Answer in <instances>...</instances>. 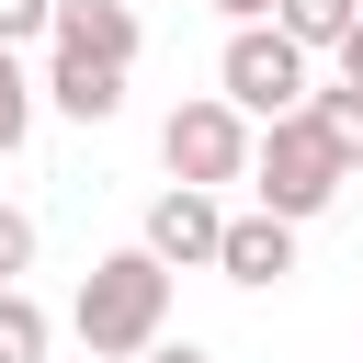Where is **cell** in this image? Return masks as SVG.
<instances>
[{"instance_id":"obj_14","label":"cell","mask_w":363,"mask_h":363,"mask_svg":"<svg viewBox=\"0 0 363 363\" xmlns=\"http://www.w3.org/2000/svg\"><path fill=\"white\" fill-rule=\"evenodd\" d=\"M57 34V0H0V45H45Z\"/></svg>"},{"instance_id":"obj_17","label":"cell","mask_w":363,"mask_h":363,"mask_svg":"<svg viewBox=\"0 0 363 363\" xmlns=\"http://www.w3.org/2000/svg\"><path fill=\"white\" fill-rule=\"evenodd\" d=\"M216 11H227V23H272V0H216Z\"/></svg>"},{"instance_id":"obj_3","label":"cell","mask_w":363,"mask_h":363,"mask_svg":"<svg viewBox=\"0 0 363 363\" xmlns=\"http://www.w3.org/2000/svg\"><path fill=\"white\" fill-rule=\"evenodd\" d=\"M306 57H318V45H306V34H284V23H227L216 91H227L238 113H261V125H272V113H295V102L318 91V79H306Z\"/></svg>"},{"instance_id":"obj_11","label":"cell","mask_w":363,"mask_h":363,"mask_svg":"<svg viewBox=\"0 0 363 363\" xmlns=\"http://www.w3.org/2000/svg\"><path fill=\"white\" fill-rule=\"evenodd\" d=\"M272 23H284V34H306V45H340V34L363 23V0H272Z\"/></svg>"},{"instance_id":"obj_2","label":"cell","mask_w":363,"mask_h":363,"mask_svg":"<svg viewBox=\"0 0 363 363\" xmlns=\"http://www.w3.org/2000/svg\"><path fill=\"white\" fill-rule=\"evenodd\" d=\"M352 170H363V159L318 125V102H295V113H272V125H261V147H250V204H272V216H295V227H306V216H329V204H340V182H352Z\"/></svg>"},{"instance_id":"obj_1","label":"cell","mask_w":363,"mask_h":363,"mask_svg":"<svg viewBox=\"0 0 363 363\" xmlns=\"http://www.w3.org/2000/svg\"><path fill=\"white\" fill-rule=\"evenodd\" d=\"M68 329H79V352H91V363H136V352L170 329V261H159L147 238H136V250H102V261L79 272Z\"/></svg>"},{"instance_id":"obj_10","label":"cell","mask_w":363,"mask_h":363,"mask_svg":"<svg viewBox=\"0 0 363 363\" xmlns=\"http://www.w3.org/2000/svg\"><path fill=\"white\" fill-rule=\"evenodd\" d=\"M34 113H45V79L23 68V45H0V159L34 136Z\"/></svg>"},{"instance_id":"obj_7","label":"cell","mask_w":363,"mask_h":363,"mask_svg":"<svg viewBox=\"0 0 363 363\" xmlns=\"http://www.w3.org/2000/svg\"><path fill=\"white\" fill-rule=\"evenodd\" d=\"M45 102L68 125H113L125 113V68L113 57H79V45H45Z\"/></svg>"},{"instance_id":"obj_8","label":"cell","mask_w":363,"mask_h":363,"mask_svg":"<svg viewBox=\"0 0 363 363\" xmlns=\"http://www.w3.org/2000/svg\"><path fill=\"white\" fill-rule=\"evenodd\" d=\"M45 45H79V57H113V68H136L147 23H136V0H57V34H45Z\"/></svg>"},{"instance_id":"obj_6","label":"cell","mask_w":363,"mask_h":363,"mask_svg":"<svg viewBox=\"0 0 363 363\" xmlns=\"http://www.w3.org/2000/svg\"><path fill=\"white\" fill-rule=\"evenodd\" d=\"M216 272H227V284H250V295H272V284L295 272V216H272V204L227 216V250H216Z\"/></svg>"},{"instance_id":"obj_15","label":"cell","mask_w":363,"mask_h":363,"mask_svg":"<svg viewBox=\"0 0 363 363\" xmlns=\"http://www.w3.org/2000/svg\"><path fill=\"white\" fill-rule=\"evenodd\" d=\"M136 363H216V352H204V340H170V329H159V340H147Z\"/></svg>"},{"instance_id":"obj_16","label":"cell","mask_w":363,"mask_h":363,"mask_svg":"<svg viewBox=\"0 0 363 363\" xmlns=\"http://www.w3.org/2000/svg\"><path fill=\"white\" fill-rule=\"evenodd\" d=\"M329 57H340V68H352V79H363V23H352V34H340V45H329Z\"/></svg>"},{"instance_id":"obj_4","label":"cell","mask_w":363,"mask_h":363,"mask_svg":"<svg viewBox=\"0 0 363 363\" xmlns=\"http://www.w3.org/2000/svg\"><path fill=\"white\" fill-rule=\"evenodd\" d=\"M250 147H261V113H238L227 91H193V102H170V125H159L170 182H250Z\"/></svg>"},{"instance_id":"obj_13","label":"cell","mask_w":363,"mask_h":363,"mask_svg":"<svg viewBox=\"0 0 363 363\" xmlns=\"http://www.w3.org/2000/svg\"><path fill=\"white\" fill-rule=\"evenodd\" d=\"M23 272H34V216L0 204V284H23Z\"/></svg>"},{"instance_id":"obj_5","label":"cell","mask_w":363,"mask_h":363,"mask_svg":"<svg viewBox=\"0 0 363 363\" xmlns=\"http://www.w3.org/2000/svg\"><path fill=\"white\" fill-rule=\"evenodd\" d=\"M170 272H193V261H216L227 250V204H216V182H170L159 204H147V227H136Z\"/></svg>"},{"instance_id":"obj_9","label":"cell","mask_w":363,"mask_h":363,"mask_svg":"<svg viewBox=\"0 0 363 363\" xmlns=\"http://www.w3.org/2000/svg\"><path fill=\"white\" fill-rule=\"evenodd\" d=\"M45 352H57V318L23 284H0V363H45Z\"/></svg>"},{"instance_id":"obj_12","label":"cell","mask_w":363,"mask_h":363,"mask_svg":"<svg viewBox=\"0 0 363 363\" xmlns=\"http://www.w3.org/2000/svg\"><path fill=\"white\" fill-rule=\"evenodd\" d=\"M306 102H318V125H329V136H340V147L363 159V79L340 68V79H329V91H306Z\"/></svg>"}]
</instances>
